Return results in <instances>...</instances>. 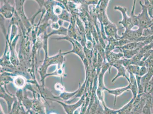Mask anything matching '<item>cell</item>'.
Listing matches in <instances>:
<instances>
[{
	"label": "cell",
	"mask_w": 153,
	"mask_h": 114,
	"mask_svg": "<svg viewBox=\"0 0 153 114\" xmlns=\"http://www.w3.org/2000/svg\"><path fill=\"white\" fill-rule=\"evenodd\" d=\"M114 9L116 10H118L122 14L123 16L122 21L119 22V23L122 25L123 26V28H125L126 30H130L132 28L134 25L132 23L131 17L129 18L127 16L126 8L120 6H116Z\"/></svg>",
	"instance_id": "cell-1"
},
{
	"label": "cell",
	"mask_w": 153,
	"mask_h": 114,
	"mask_svg": "<svg viewBox=\"0 0 153 114\" xmlns=\"http://www.w3.org/2000/svg\"><path fill=\"white\" fill-rule=\"evenodd\" d=\"M140 3L143 7V12L141 14L137 16V18L139 21V25L140 26L141 28H143L149 25L151 23V21L148 16L146 7L145 5H143L141 2Z\"/></svg>",
	"instance_id": "cell-2"
},
{
	"label": "cell",
	"mask_w": 153,
	"mask_h": 114,
	"mask_svg": "<svg viewBox=\"0 0 153 114\" xmlns=\"http://www.w3.org/2000/svg\"><path fill=\"white\" fill-rule=\"evenodd\" d=\"M131 87V84H129L127 86L125 87L119 88L114 89V90H109L105 88L104 90L107 91L109 94L113 95L115 96L114 105H115L117 97L122 94L123 92L125 91H128L129 90H130Z\"/></svg>",
	"instance_id": "cell-3"
},
{
	"label": "cell",
	"mask_w": 153,
	"mask_h": 114,
	"mask_svg": "<svg viewBox=\"0 0 153 114\" xmlns=\"http://www.w3.org/2000/svg\"><path fill=\"white\" fill-rule=\"evenodd\" d=\"M114 66L117 69L118 72L117 75H116L114 78L113 79L112 81V82L114 81L118 77H120V76H123V77H125L126 79H127L128 81H129V83H130V79H129V78H128L126 74V70L125 68L123 67V66L120 64H116L114 65Z\"/></svg>",
	"instance_id": "cell-4"
},
{
	"label": "cell",
	"mask_w": 153,
	"mask_h": 114,
	"mask_svg": "<svg viewBox=\"0 0 153 114\" xmlns=\"http://www.w3.org/2000/svg\"><path fill=\"white\" fill-rule=\"evenodd\" d=\"M144 93L153 97V77L149 82L145 86Z\"/></svg>",
	"instance_id": "cell-5"
},
{
	"label": "cell",
	"mask_w": 153,
	"mask_h": 114,
	"mask_svg": "<svg viewBox=\"0 0 153 114\" xmlns=\"http://www.w3.org/2000/svg\"><path fill=\"white\" fill-rule=\"evenodd\" d=\"M140 71L139 67L138 66H129V72L136 75H139Z\"/></svg>",
	"instance_id": "cell-6"
},
{
	"label": "cell",
	"mask_w": 153,
	"mask_h": 114,
	"mask_svg": "<svg viewBox=\"0 0 153 114\" xmlns=\"http://www.w3.org/2000/svg\"><path fill=\"white\" fill-rule=\"evenodd\" d=\"M15 81L16 82L15 85L19 87H21L23 86L24 84V80L22 78H17Z\"/></svg>",
	"instance_id": "cell-7"
},
{
	"label": "cell",
	"mask_w": 153,
	"mask_h": 114,
	"mask_svg": "<svg viewBox=\"0 0 153 114\" xmlns=\"http://www.w3.org/2000/svg\"><path fill=\"white\" fill-rule=\"evenodd\" d=\"M148 72V70H147L146 67L145 66H142L141 69H140L139 76L140 77H143V76L145 75Z\"/></svg>",
	"instance_id": "cell-8"
},
{
	"label": "cell",
	"mask_w": 153,
	"mask_h": 114,
	"mask_svg": "<svg viewBox=\"0 0 153 114\" xmlns=\"http://www.w3.org/2000/svg\"><path fill=\"white\" fill-rule=\"evenodd\" d=\"M152 113L153 114V111H152Z\"/></svg>",
	"instance_id": "cell-9"
}]
</instances>
